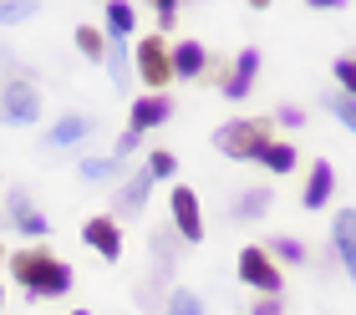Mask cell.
<instances>
[{
  "instance_id": "1",
  "label": "cell",
  "mask_w": 356,
  "mask_h": 315,
  "mask_svg": "<svg viewBox=\"0 0 356 315\" xmlns=\"http://www.w3.org/2000/svg\"><path fill=\"white\" fill-rule=\"evenodd\" d=\"M10 275L15 285H26V300H61L76 285V270L61 255H51L46 244H26L10 255Z\"/></svg>"
},
{
  "instance_id": "2",
  "label": "cell",
  "mask_w": 356,
  "mask_h": 315,
  "mask_svg": "<svg viewBox=\"0 0 356 315\" xmlns=\"http://www.w3.org/2000/svg\"><path fill=\"white\" fill-rule=\"evenodd\" d=\"M0 118H6L10 127L41 122V87H36V76H31L26 66L0 81Z\"/></svg>"
},
{
  "instance_id": "3",
  "label": "cell",
  "mask_w": 356,
  "mask_h": 315,
  "mask_svg": "<svg viewBox=\"0 0 356 315\" xmlns=\"http://www.w3.org/2000/svg\"><path fill=\"white\" fill-rule=\"evenodd\" d=\"M265 143H270V118H234V122H224L214 132V147H219L224 158H234V163L260 158Z\"/></svg>"
},
{
  "instance_id": "4",
  "label": "cell",
  "mask_w": 356,
  "mask_h": 315,
  "mask_svg": "<svg viewBox=\"0 0 356 315\" xmlns=\"http://www.w3.org/2000/svg\"><path fill=\"white\" fill-rule=\"evenodd\" d=\"M133 72H138V81L148 92H163L168 81H173V66H168V41L163 36H143L138 46H133Z\"/></svg>"
},
{
  "instance_id": "5",
  "label": "cell",
  "mask_w": 356,
  "mask_h": 315,
  "mask_svg": "<svg viewBox=\"0 0 356 315\" xmlns=\"http://www.w3.org/2000/svg\"><path fill=\"white\" fill-rule=\"evenodd\" d=\"M168 213H173L178 244H204V209H199V193H193L188 184H178L168 193Z\"/></svg>"
},
{
  "instance_id": "6",
  "label": "cell",
  "mask_w": 356,
  "mask_h": 315,
  "mask_svg": "<svg viewBox=\"0 0 356 315\" xmlns=\"http://www.w3.org/2000/svg\"><path fill=\"white\" fill-rule=\"evenodd\" d=\"M239 280L254 285L260 295H280V285H285L280 264L265 255V244H245V250H239Z\"/></svg>"
},
{
  "instance_id": "7",
  "label": "cell",
  "mask_w": 356,
  "mask_h": 315,
  "mask_svg": "<svg viewBox=\"0 0 356 315\" xmlns=\"http://www.w3.org/2000/svg\"><path fill=\"white\" fill-rule=\"evenodd\" d=\"M82 244H92V255L102 264H118L122 259V224L112 219V213H92L82 224Z\"/></svg>"
},
{
  "instance_id": "8",
  "label": "cell",
  "mask_w": 356,
  "mask_h": 315,
  "mask_svg": "<svg viewBox=\"0 0 356 315\" xmlns=\"http://www.w3.org/2000/svg\"><path fill=\"white\" fill-rule=\"evenodd\" d=\"M0 209L10 213L15 234H26V239H46V234H51V219H46V213H41L36 204H31V193H26V188H10Z\"/></svg>"
},
{
  "instance_id": "9",
  "label": "cell",
  "mask_w": 356,
  "mask_h": 315,
  "mask_svg": "<svg viewBox=\"0 0 356 315\" xmlns=\"http://www.w3.org/2000/svg\"><path fill=\"white\" fill-rule=\"evenodd\" d=\"M254 76H260V51H254V46H245V51L234 56V66L224 72L219 92L229 97V102H245V97L254 92Z\"/></svg>"
},
{
  "instance_id": "10",
  "label": "cell",
  "mask_w": 356,
  "mask_h": 315,
  "mask_svg": "<svg viewBox=\"0 0 356 315\" xmlns=\"http://www.w3.org/2000/svg\"><path fill=\"white\" fill-rule=\"evenodd\" d=\"M148 193H153V178H148V173H143V168H138V173H127L122 184H118V198H112V209H107V213H112L118 224H122V219H138L143 204H148Z\"/></svg>"
},
{
  "instance_id": "11",
  "label": "cell",
  "mask_w": 356,
  "mask_h": 315,
  "mask_svg": "<svg viewBox=\"0 0 356 315\" xmlns=\"http://www.w3.org/2000/svg\"><path fill=\"white\" fill-rule=\"evenodd\" d=\"M168 118H173V97H168V92H143L138 102H133V112H127V127L143 138V132L163 127Z\"/></svg>"
},
{
  "instance_id": "12",
  "label": "cell",
  "mask_w": 356,
  "mask_h": 315,
  "mask_svg": "<svg viewBox=\"0 0 356 315\" xmlns=\"http://www.w3.org/2000/svg\"><path fill=\"white\" fill-rule=\"evenodd\" d=\"M168 66H173V81H199L209 72V46L204 41H168Z\"/></svg>"
},
{
  "instance_id": "13",
  "label": "cell",
  "mask_w": 356,
  "mask_h": 315,
  "mask_svg": "<svg viewBox=\"0 0 356 315\" xmlns=\"http://www.w3.org/2000/svg\"><path fill=\"white\" fill-rule=\"evenodd\" d=\"M336 193V163L316 158L311 163V178H305V193H300V209H326Z\"/></svg>"
},
{
  "instance_id": "14",
  "label": "cell",
  "mask_w": 356,
  "mask_h": 315,
  "mask_svg": "<svg viewBox=\"0 0 356 315\" xmlns=\"http://www.w3.org/2000/svg\"><path fill=\"white\" fill-rule=\"evenodd\" d=\"M87 138H92V122L76 118V112H72V118H61V122H51V127L41 132V143L51 147V153H61V147H76V143H87Z\"/></svg>"
},
{
  "instance_id": "15",
  "label": "cell",
  "mask_w": 356,
  "mask_h": 315,
  "mask_svg": "<svg viewBox=\"0 0 356 315\" xmlns=\"http://www.w3.org/2000/svg\"><path fill=\"white\" fill-rule=\"evenodd\" d=\"M148 264H153V280H168L173 275V264H178V234H173V229H153Z\"/></svg>"
},
{
  "instance_id": "16",
  "label": "cell",
  "mask_w": 356,
  "mask_h": 315,
  "mask_svg": "<svg viewBox=\"0 0 356 315\" xmlns=\"http://www.w3.org/2000/svg\"><path fill=\"white\" fill-rule=\"evenodd\" d=\"M331 244H336V259H341V270L351 275V270H356V213H351V209L336 213V224H331Z\"/></svg>"
},
{
  "instance_id": "17",
  "label": "cell",
  "mask_w": 356,
  "mask_h": 315,
  "mask_svg": "<svg viewBox=\"0 0 356 315\" xmlns=\"http://www.w3.org/2000/svg\"><path fill=\"white\" fill-rule=\"evenodd\" d=\"M270 204H275L270 188H245V193L229 204V219H234V224H254V219H265V213H270Z\"/></svg>"
},
{
  "instance_id": "18",
  "label": "cell",
  "mask_w": 356,
  "mask_h": 315,
  "mask_svg": "<svg viewBox=\"0 0 356 315\" xmlns=\"http://www.w3.org/2000/svg\"><path fill=\"white\" fill-rule=\"evenodd\" d=\"M133 26H138V10L127 6V0H107V10H102V36L127 41V36H133Z\"/></svg>"
},
{
  "instance_id": "19",
  "label": "cell",
  "mask_w": 356,
  "mask_h": 315,
  "mask_svg": "<svg viewBox=\"0 0 356 315\" xmlns=\"http://www.w3.org/2000/svg\"><path fill=\"white\" fill-rule=\"evenodd\" d=\"M76 173H82L87 184H122L127 163H118V158H82V163H76Z\"/></svg>"
},
{
  "instance_id": "20",
  "label": "cell",
  "mask_w": 356,
  "mask_h": 315,
  "mask_svg": "<svg viewBox=\"0 0 356 315\" xmlns=\"http://www.w3.org/2000/svg\"><path fill=\"white\" fill-rule=\"evenodd\" d=\"M260 163H265L270 173H280V178H285V173H296L300 153H296V143H275V138H270V143L260 147Z\"/></svg>"
},
{
  "instance_id": "21",
  "label": "cell",
  "mask_w": 356,
  "mask_h": 315,
  "mask_svg": "<svg viewBox=\"0 0 356 315\" xmlns=\"http://www.w3.org/2000/svg\"><path fill=\"white\" fill-rule=\"evenodd\" d=\"M102 66H107V76H112V87H127V41H118V36H107V46H102Z\"/></svg>"
},
{
  "instance_id": "22",
  "label": "cell",
  "mask_w": 356,
  "mask_h": 315,
  "mask_svg": "<svg viewBox=\"0 0 356 315\" xmlns=\"http://www.w3.org/2000/svg\"><path fill=\"white\" fill-rule=\"evenodd\" d=\"M72 41H76V51H82L87 61H102V46H107L102 26H87V21H82V26H76V36H72Z\"/></svg>"
},
{
  "instance_id": "23",
  "label": "cell",
  "mask_w": 356,
  "mask_h": 315,
  "mask_svg": "<svg viewBox=\"0 0 356 315\" xmlns=\"http://www.w3.org/2000/svg\"><path fill=\"white\" fill-rule=\"evenodd\" d=\"M265 255H270L275 264H280V259H285V264H305V244H300L296 234H280V239H270Z\"/></svg>"
},
{
  "instance_id": "24",
  "label": "cell",
  "mask_w": 356,
  "mask_h": 315,
  "mask_svg": "<svg viewBox=\"0 0 356 315\" xmlns=\"http://www.w3.org/2000/svg\"><path fill=\"white\" fill-rule=\"evenodd\" d=\"M36 0H0V26H26V21H36Z\"/></svg>"
},
{
  "instance_id": "25",
  "label": "cell",
  "mask_w": 356,
  "mask_h": 315,
  "mask_svg": "<svg viewBox=\"0 0 356 315\" xmlns=\"http://www.w3.org/2000/svg\"><path fill=\"white\" fill-rule=\"evenodd\" d=\"M143 173H148L153 184H158V178H173V173H178V158L168 153V147H153L148 163H143Z\"/></svg>"
},
{
  "instance_id": "26",
  "label": "cell",
  "mask_w": 356,
  "mask_h": 315,
  "mask_svg": "<svg viewBox=\"0 0 356 315\" xmlns=\"http://www.w3.org/2000/svg\"><path fill=\"white\" fill-rule=\"evenodd\" d=\"M326 112H331V118L341 122V127H356V97H346V92H331V97H326Z\"/></svg>"
},
{
  "instance_id": "27",
  "label": "cell",
  "mask_w": 356,
  "mask_h": 315,
  "mask_svg": "<svg viewBox=\"0 0 356 315\" xmlns=\"http://www.w3.org/2000/svg\"><path fill=\"white\" fill-rule=\"evenodd\" d=\"M168 315H204V300L178 285V290H168Z\"/></svg>"
},
{
  "instance_id": "28",
  "label": "cell",
  "mask_w": 356,
  "mask_h": 315,
  "mask_svg": "<svg viewBox=\"0 0 356 315\" xmlns=\"http://www.w3.org/2000/svg\"><path fill=\"white\" fill-rule=\"evenodd\" d=\"M336 92H346V97H356V66H351V56H336Z\"/></svg>"
},
{
  "instance_id": "29",
  "label": "cell",
  "mask_w": 356,
  "mask_h": 315,
  "mask_svg": "<svg viewBox=\"0 0 356 315\" xmlns=\"http://www.w3.org/2000/svg\"><path fill=\"white\" fill-rule=\"evenodd\" d=\"M138 147H143V138H138V132H133V127H127V132H118V153H112V158H118V163H122L127 153H138Z\"/></svg>"
},
{
  "instance_id": "30",
  "label": "cell",
  "mask_w": 356,
  "mask_h": 315,
  "mask_svg": "<svg viewBox=\"0 0 356 315\" xmlns=\"http://www.w3.org/2000/svg\"><path fill=\"white\" fill-rule=\"evenodd\" d=\"M250 315H285V300H280V295H260Z\"/></svg>"
},
{
  "instance_id": "31",
  "label": "cell",
  "mask_w": 356,
  "mask_h": 315,
  "mask_svg": "<svg viewBox=\"0 0 356 315\" xmlns=\"http://www.w3.org/2000/svg\"><path fill=\"white\" fill-rule=\"evenodd\" d=\"M173 21H178V6L173 0H158V31H173ZM153 31V36H158Z\"/></svg>"
},
{
  "instance_id": "32",
  "label": "cell",
  "mask_w": 356,
  "mask_h": 315,
  "mask_svg": "<svg viewBox=\"0 0 356 315\" xmlns=\"http://www.w3.org/2000/svg\"><path fill=\"white\" fill-rule=\"evenodd\" d=\"M280 127H305V107L285 102V107H280Z\"/></svg>"
},
{
  "instance_id": "33",
  "label": "cell",
  "mask_w": 356,
  "mask_h": 315,
  "mask_svg": "<svg viewBox=\"0 0 356 315\" xmlns=\"http://www.w3.org/2000/svg\"><path fill=\"white\" fill-rule=\"evenodd\" d=\"M0 315H6V285H0Z\"/></svg>"
},
{
  "instance_id": "34",
  "label": "cell",
  "mask_w": 356,
  "mask_h": 315,
  "mask_svg": "<svg viewBox=\"0 0 356 315\" xmlns=\"http://www.w3.org/2000/svg\"><path fill=\"white\" fill-rule=\"evenodd\" d=\"M67 315H92V310H67Z\"/></svg>"
},
{
  "instance_id": "35",
  "label": "cell",
  "mask_w": 356,
  "mask_h": 315,
  "mask_svg": "<svg viewBox=\"0 0 356 315\" xmlns=\"http://www.w3.org/2000/svg\"><path fill=\"white\" fill-rule=\"evenodd\" d=\"M0 259H6V244H0Z\"/></svg>"
}]
</instances>
